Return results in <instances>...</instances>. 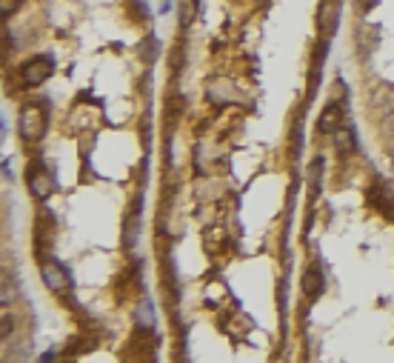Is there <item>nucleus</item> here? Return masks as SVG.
<instances>
[{
	"instance_id": "9d476101",
	"label": "nucleus",
	"mask_w": 394,
	"mask_h": 363,
	"mask_svg": "<svg viewBox=\"0 0 394 363\" xmlns=\"http://www.w3.org/2000/svg\"><path fill=\"white\" fill-rule=\"evenodd\" d=\"M320 180H323V158L311 160V172H309V186H311V200L320 195Z\"/></svg>"
},
{
	"instance_id": "f3484780",
	"label": "nucleus",
	"mask_w": 394,
	"mask_h": 363,
	"mask_svg": "<svg viewBox=\"0 0 394 363\" xmlns=\"http://www.w3.org/2000/svg\"><path fill=\"white\" fill-rule=\"evenodd\" d=\"M0 332H3V338L12 332V318L9 315H3V329H0Z\"/></svg>"
},
{
	"instance_id": "6e6552de",
	"label": "nucleus",
	"mask_w": 394,
	"mask_h": 363,
	"mask_svg": "<svg viewBox=\"0 0 394 363\" xmlns=\"http://www.w3.org/2000/svg\"><path fill=\"white\" fill-rule=\"evenodd\" d=\"M354 149H358V141H354V132L340 126V129L334 132V152H337L340 158H349Z\"/></svg>"
},
{
	"instance_id": "0eeeda50",
	"label": "nucleus",
	"mask_w": 394,
	"mask_h": 363,
	"mask_svg": "<svg viewBox=\"0 0 394 363\" xmlns=\"http://www.w3.org/2000/svg\"><path fill=\"white\" fill-rule=\"evenodd\" d=\"M300 286H303V295L309 300H317L323 292H326V278L320 272V266H309V269L303 272V280H300Z\"/></svg>"
},
{
	"instance_id": "7ed1b4c3",
	"label": "nucleus",
	"mask_w": 394,
	"mask_h": 363,
	"mask_svg": "<svg viewBox=\"0 0 394 363\" xmlns=\"http://www.w3.org/2000/svg\"><path fill=\"white\" fill-rule=\"evenodd\" d=\"M52 72H54L52 57L41 54V57H32V61H26L21 69H17V78H21V86L37 89V86H43L52 78Z\"/></svg>"
},
{
	"instance_id": "ddd939ff",
	"label": "nucleus",
	"mask_w": 394,
	"mask_h": 363,
	"mask_svg": "<svg viewBox=\"0 0 394 363\" xmlns=\"http://www.w3.org/2000/svg\"><path fill=\"white\" fill-rule=\"evenodd\" d=\"M160 57V43L155 41V37H146V41L140 43V61L143 63H155Z\"/></svg>"
},
{
	"instance_id": "423d86ee",
	"label": "nucleus",
	"mask_w": 394,
	"mask_h": 363,
	"mask_svg": "<svg viewBox=\"0 0 394 363\" xmlns=\"http://www.w3.org/2000/svg\"><path fill=\"white\" fill-rule=\"evenodd\" d=\"M340 126H343V106L331 101L320 112V118H317V132H323V135H334Z\"/></svg>"
},
{
	"instance_id": "a211bd4d",
	"label": "nucleus",
	"mask_w": 394,
	"mask_h": 363,
	"mask_svg": "<svg viewBox=\"0 0 394 363\" xmlns=\"http://www.w3.org/2000/svg\"><path fill=\"white\" fill-rule=\"evenodd\" d=\"M391 166H394V152H391Z\"/></svg>"
},
{
	"instance_id": "f8f14e48",
	"label": "nucleus",
	"mask_w": 394,
	"mask_h": 363,
	"mask_svg": "<svg viewBox=\"0 0 394 363\" xmlns=\"http://www.w3.org/2000/svg\"><path fill=\"white\" fill-rule=\"evenodd\" d=\"M140 238V209L135 206V212H131V220H126V246H135Z\"/></svg>"
},
{
	"instance_id": "f257e3e1",
	"label": "nucleus",
	"mask_w": 394,
	"mask_h": 363,
	"mask_svg": "<svg viewBox=\"0 0 394 363\" xmlns=\"http://www.w3.org/2000/svg\"><path fill=\"white\" fill-rule=\"evenodd\" d=\"M46 126H49V114L43 103H26L21 109V118H17V132L26 143H34L46 135Z\"/></svg>"
},
{
	"instance_id": "9b49d317",
	"label": "nucleus",
	"mask_w": 394,
	"mask_h": 363,
	"mask_svg": "<svg viewBox=\"0 0 394 363\" xmlns=\"http://www.w3.org/2000/svg\"><path fill=\"white\" fill-rule=\"evenodd\" d=\"M377 200H380V209L386 215L394 212V183H377Z\"/></svg>"
},
{
	"instance_id": "39448f33",
	"label": "nucleus",
	"mask_w": 394,
	"mask_h": 363,
	"mask_svg": "<svg viewBox=\"0 0 394 363\" xmlns=\"http://www.w3.org/2000/svg\"><path fill=\"white\" fill-rule=\"evenodd\" d=\"M206 94H209V101L215 103V106H229V103H237L240 98H237V89L232 86V81H226V78H215L212 83H209V89H206Z\"/></svg>"
},
{
	"instance_id": "4468645a",
	"label": "nucleus",
	"mask_w": 394,
	"mask_h": 363,
	"mask_svg": "<svg viewBox=\"0 0 394 363\" xmlns=\"http://www.w3.org/2000/svg\"><path fill=\"white\" fill-rule=\"evenodd\" d=\"M17 6H21V0H3V3H0V14H3V21H9L12 12H17Z\"/></svg>"
},
{
	"instance_id": "f03ea898",
	"label": "nucleus",
	"mask_w": 394,
	"mask_h": 363,
	"mask_svg": "<svg viewBox=\"0 0 394 363\" xmlns=\"http://www.w3.org/2000/svg\"><path fill=\"white\" fill-rule=\"evenodd\" d=\"M26 186H29V195L34 200H49L54 195V189H58V183H54V175L41 163V160H32L29 169H26Z\"/></svg>"
},
{
	"instance_id": "2eb2a0df",
	"label": "nucleus",
	"mask_w": 394,
	"mask_h": 363,
	"mask_svg": "<svg viewBox=\"0 0 394 363\" xmlns=\"http://www.w3.org/2000/svg\"><path fill=\"white\" fill-rule=\"evenodd\" d=\"M383 132H386L388 138H394V109L386 114V121H383Z\"/></svg>"
},
{
	"instance_id": "dca6fc26",
	"label": "nucleus",
	"mask_w": 394,
	"mask_h": 363,
	"mask_svg": "<svg viewBox=\"0 0 394 363\" xmlns=\"http://www.w3.org/2000/svg\"><path fill=\"white\" fill-rule=\"evenodd\" d=\"M374 6H377V0H360V12H363V14H369Z\"/></svg>"
},
{
	"instance_id": "1a4fd4ad",
	"label": "nucleus",
	"mask_w": 394,
	"mask_h": 363,
	"mask_svg": "<svg viewBox=\"0 0 394 363\" xmlns=\"http://www.w3.org/2000/svg\"><path fill=\"white\" fill-rule=\"evenodd\" d=\"M197 21V0H180L177 3V23L180 29H189Z\"/></svg>"
},
{
	"instance_id": "20e7f679",
	"label": "nucleus",
	"mask_w": 394,
	"mask_h": 363,
	"mask_svg": "<svg viewBox=\"0 0 394 363\" xmlns=\"http://www.w3.org/2000/svg\"><path fill=\"white\" fill-rule=\"evenodd\" d=\"M41 278L46 283V289L54 292V295H66L72 289V275L69 269L61 263V260H54V258H46L41 263Z\"/></svg>"
}]
</instances>
